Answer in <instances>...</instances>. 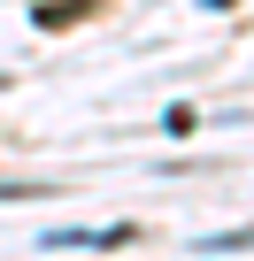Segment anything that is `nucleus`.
Segmentation results:
<instances>
[{
	"mask_svg": "<svg viewBox=\"0 0 254 261\" xmlns=\"http://www.w3.org/2000/svg\"><path fill=\"white\" fill-rule=\"evenodd\" d=\"M39 192H47L39 177H0V200H39Z\"/></svg>",
	"mask_w": 254,
	"mask_h": 261,
	"instance_id": "1",
	"label": "nucleus"
}]
</instances>
